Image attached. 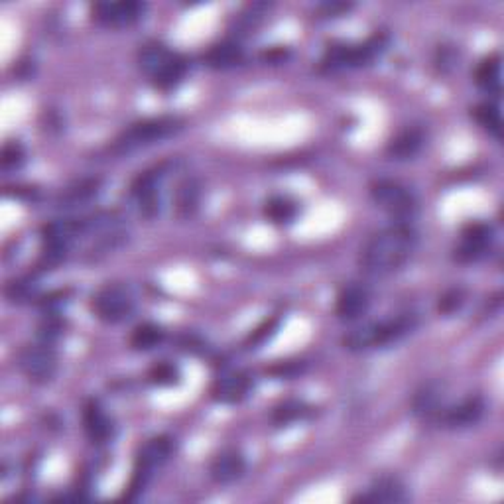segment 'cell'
<instances>
[{
    "label": "cell",
    "instance_id": "6da1fadb",
    "mask_svg": "<svg viewBox=\"0 0 504 504\" xmlns=\"http://www.w3.org/2000/svg\"><path fill=\"white\" fill-rule=\"evenodd\" d=\"M418 245V235L408 223L390 225L378 230L362 248L361 266L367 274L388 276L400 270L414 255Z\"/></svg>",
    "mask_w": 504,
    "mask_h": 504
},
{
    "label": "cell",
    "instance_id": "7a4b0ae2",
    "mask_svg": "<svg viewBox=\"0 0 504 504\" xmlns=\"http://www.w3.org/2000/svg\"><path fill=\"white\" fill-rule=\"evenodd\" d=\"M184 120L179 117H154L144 118L140 123L130 125L120 133L113 144L109 146V152L115 156H128L138 150L164 143V140L179 135L184 130Z\"/></svg>",
    "mask_w": 504,
    "mask_h": 504
},
{
    "label": "cell",
    "instance_id": "3957f363",
    "mask_svg": "<svg viewBox=\"0 0 504 504\" xmlns=\"http://www.w3.org/2000/svg\"><path fill=\"white\" fill-rule=\"evenodd\" d=\"M416 316L412 314L380 321H369V324H362L352 329L351 334L343 339V345L349 351H369L377 347H387L408 335L410 331L416 327Z\"/></svg>",
    "mask_w": 504,
    "mask_h": 504
},
{
    "label": "cell",
    "instance_id": "277c9868",
    "mask_svg": "<svg viewBox=\"0 0 504 504\" xmlns=\"http://www.w3.org/2000/svg\"><path fill=\"white\" fill-rule=\"evenodd\" d=\"M140 67L156 89L169 91L184 82L189 64L184 56L162 44H148L140 52Z\"/></svg>",
    "mask_w": 504,
    "mask_h": 504
},
{
    "label": "cell",
    "instance_id": "5b68a950",
    "mask_svg": "<svg viewBox=\"0 0 504 504\" xmlns=\"http://www.w3.org/2000/svg\"><path fill=\"white\" fill-rule=\"evenodd\" d=\"M171 453H174V439H171L169 436H156L150 441H146L144 446L140 448L138 456H136L135 473H133V477H130L125 497L136 499L140 492L146 489L154 469L164 465V463L171 457Z\"/></svg>",
    "mask_w": 504,
    "mask_h": 504
},
{
    "label": "cell",
    "instance_id": "8992f818",
    "mask_svg": "<svg viewBox=\"0 0 504 504\" xmlns=\"http://www.w3.org/2000/svg\"><path fill=\"white\" fill-rule=\"evenodd\" d=\"M388 46L387 36L377 34L369 38L367 42L357 44V46H331L327 52L324 62H321V67L326 72H337V69H347V67H362L375 62L377 57L382 56Z\"/></svg>",
    "mask_w": 504,
    "mask_h": 504
},
{
    "label": "cell",
    "instance_id": "52a82bcc",
    "mask_svg": "<svg viewBox=\"0 0 504 504\" xmlns=\"http://www.w3.org/2000/svg\"><path fill=\"white\" fill-rule=\"evenodd\" d=\"M370 196L380 209H385L388 215L396 217L400 223H404L418 209V201L414 194H412L406 186L392 179H378L377 184H372Z\"/></svg>",
    "mask_w": 504,
    "mask_h": 504
},
{
    "label": "cell",
    "instance_id": "ba28073f",
    "mask_svg": "<svg viewBox=\"0 0 504 504\" xmlns=\"http://www.w3.org/2000/svg\"><path fill=\"white\" fill-rule=\"evenodd\" d=\"M91 309L105 324H120L135 311V298L125 286H105L91 300Z\"/></svg>",
    "mask_w": 504,
    "mask_h": 504
},
{
    "label": "cell",
    "instance_id": "9c48e42d",
    "mask_svg": "<svg viewBox=\"0 0 504 504\" xmlns=\"http://www.w3.org/2000/svg\"><path fill=\"white\" fill-rule=\"evenodd\" d=\"M18 367L36 385H46L54 380L57 372L56 351L49 347V343L24 347L18 352Z\"/></svg>",
    "mask_w": 504,
    "mask_h": 504
},
{
    "label": "cell",
    "instance_id": "30bf717a",
    "mask_svg": "<svg viewBox=\"0 0 504 504\" xmlns=\"http://www.w3.org/2000/svg\"><path fill=\"white\" fill-rule=\"evenodd\" d=\"M495 240V230L487 223H469L461 230L459 245L456 248V260L459 262H477L489 255Z\"/></svg>",
    "mask_w": 504,
    "mask_h": 504
},
{
    "label": "cell",
    "instance_id": "8fae6325",
    "mask_svg": "<svg viewBox=\"0 0 504 504\" xmlns=\"http://www.w3.org/2000/svg\"><path fill=\"white\" fill-rule=\"evenodd\" d=\"M93 20L105 28H128L136 24L144 14V4L135 0H123V3H97L91 10Z\"/></svg>",
    "mask_w": 504,
    "mask_h": 504
},
{
    "label": "cell",
    "instance_id": "7c38bea8",
    "mask_svg": "<svg viewBox=\"0 0 504 504\" xmlns=\"http://www.w3.org/2000/svg\"><path fill=\"white\" fill-rule=\"evenodd\" d=\"M252 390V378L245 370L223 372L211 387V396L221 404H239Z\"/></svg>",
    "mask_w": 504,
    "mask_h": 504
},
{
    "label": "cell",
    "instance_id": "4fadbf2b",
    "mask_svg": "<svg viewBox=\"0 0 504 504\" xmlns=\"http://www.w3.org/2000/svg\"><path fill=\"white\" fill-rule=\"evenodd\" d=\"M482 414H485V402L479 396H469L461 400L456 406L443 408L441 414L438 416V421L441 426L451 430H463L479 423Z\"/></svg>",
    "mask_w": 504,
    "mask_h": 504
},
{
    "label": "cell",
    "instance_id": "5bb4252c",
    "mask_svg": "<svg viewBox=\"0 0 504 504\" xmlns=\"http://www.w3.org/2000/svg\"><path fill=\"white\" fill-rule=\"evenodd\" d=\"M83 430L87 438L100 446L115 438V421L105 412L99 400H87L83 406Z\"/></svg>",
    "mask_w": 504,
    "mask_h": 504
},
{
    "label": "cell",
    "instance_id": "9a60e30c",
    "mask_svg": "<svg viewBox=\"0 0 504 504\" xmlns=\"http://www.w3.org/2000/svg\"><path fill=\"white\" fill-rule=\"evenodd\" d=\"M370 308V291L362 284H349L339 291L335 300V314L343 321H355Z\"/></svg>",
    "mask_w": 504,
    "mask_h": 504
},
{
    "label": "cell",
    "instance_id": "2e32d148",
    "mask_svg": "<svg viewBox=\"0 0 504 504\" xmlns=\"http://www.w3.org/2000/svg\"><path fill=\"white\" fill-rule=\"evenodd\" d=\"M247 471V459L239 449H223L211 461L209 473L219 485H230L239 481Z\"/></svg>",
    "mask_w": 504,
    "mask_h": 504
},
{
    "label": "cell",
    "instance_id": "e0dca14e",
    "mask_svg": "<svg viewBox=\"0 0 504 504\" xmlns=\"http://www.w3.org/2000/svg\"><path fill=\"white\" fill-rule=\"evenodd\" d=\"M160 178H162V169L144 171L135 184H133V196L140 207V213L146 217H152L160 209Z\"/></svg>",
    "mask_w": 504,
    "mask_h": 504
},
{
    "label": "cell",
    "instance_id": "ac0fdd59",
    "mask_svg": "<svg viewBox=\"0 0 504 504\" xmlns=\"http://www.w3.org/2000/svg\"><path fill=\"white\" fill-rule=\"evenodd\" d=\"M443 408H446V387L438 380L423 385L414 395V400H412V410H414V414L426 420L431 418L438 420Z\"/></svg>",
    "mask_w": 504,
    "mask_h": 504
},
{
    "label": "cell",
    "instance_id": "d6986e66",
    "mask_svg": "<svg viewBox=\"0 0 504 504\" xmlns=\"http://www.w3.org/2000/svg\"><path fill=\"white\" fill-rule=\"evenodd\" d=\"M426 143V135L418 126H408L390 140L387 152L392 160H412L418 156Z\"/></svg>",
    "mask_w": 504,
    "mask_h": 504
},
{
    "label": "cell",
    "instance_id": "ffe728a7",
    "mask_svg": "<svg viewBox=\"0 0 504 504\" xmlns=\"http://www.w3.org/2000/svg\"><path fill=\"white\" fill-rule=\"evenodd\" d=\"M410 497L406 487L396 477H380L375 485L369 489L367 495H361L355 500L362 502H406Z\"/></svg>",
    "mask_w": 504,
    "mask_h": 504
},
{
    "label": "cell",
    "instance_id": "44dd1931",
    "mask_svg": "<svg viewBox=\"0 0 504 504\" xmlns=\"http://www.w3.org/2000/svg\"><path fill=\"white\" fill-rule=\"evenodd\" d=\"M204 62L213 69L237 67L245 62V49L240 48V44L225 39V42L209 48V52L204 56Z\"/></svg>",
    "mask_w": 504,
    "mask_h": 504
},
{
    "label": "cell",
    "instance_id": "7402d4cb",
    "mask_svg": "<svg viewBox=\"0 0 504 504\" xmlns=\"http://www.w3.org/2000/svg\"><path fill=\"white\" fill-rule=\"evenodd\" d=\"M475 83L489 95H500V57L491 56L482 59L475 72Z\"/></svg>",
    "mask_w": 504,
    "mask_h": 504
},
{
    "label": "cell",
    "instance_id": "603a6c76",
    "mask_svg": "<svg viewBox=\"0 0 504 504\" xmlns=\"http://www.w3.org/2000/svg\"><path fill=\"white\" fill-rule=\"evenodd\" d=\"M201 199V187L197 184V179L186 178L184 181H179L176 189V211L179 217H191L199 207Z\"/></svg>",
    "mask_w": 504,
    "mask_h": 504
},
{
    "label": "cell",
    "instance_id": "cb8c5ba5",
    "mask_svg": "<svg viewBox=\"0 0 504 504\" xmlns=\"http://www.w3.org/2000/svg\"><path fill=\"white\" fill-rule=\"evenodd\" d=\"M99 191H100V179H97V178L82 179V181H77V184H74L72 187H67L64 194L59 196V204L65 207L87 204V201L97 197Z\"/></svg>",
    "mask_w": 504,
    "mask_h": 504
},
{
    "label": "cell",
    "instance_id": "d4e9b609",
    "mask_svg": "<svg viewBox=\"0 0 504 504\" xmlns=\"http://www.w3.org/2000/svg\"><path fill=\"white\" fill-rule=\"evenodd\" d=\"M265 215L274 225H288L298 215V205L290 197L274 196L266 201Z\"/></svg>",
    "mask_w": 504,
    "mask_h": 504
},
{
    "label": "cell",
    "instance_id": "484cf974",
    "mask_svg": "<svg viewBox=\"0 0 504 504\" xmlns=\"http://www.w3.org/2000/svg\"><path fill=\"white\" fill-rule=\"evenodd\" d=\"M166 339L164 329L156 324H140L130 335V347L135 351H152Z\"/></svg>",
    "mask_w": 504,
    "mask_h": 504
},
{
    "label": "cell",
    "instance_id": "4316f807",
    "mask_svg": "<svg viewBox=\"0 0 504 504\" xmlns=\"http://www.w3.org/2000/svg\"><path fill=\"white\" fill-rule=\"evenodd\" d=\"M311 408L301 400H286L282 402L280 406L274 408V414H272V421L276 426H288V423H294L298 420H304L309 416Z\"/></svg>",
    "mask_w": 504,
    "mask_h": 504
},
{
    "label": "cell",
    "instance_id": "83f0119b",
    "mask_svg": "<svg viewBox=\"0 0 504 504\" xmlns=\"http://www.w3.org/2000/svg\"><path fill=\"white\" fill-rule=\"evenodd\" d=\"M473 117H475L477 123L491 133L495 138H500V130H502V120H500V110L495 103H482L479 107H475L473 110Z\"/></svg>",
    "mask_w": 504,
    "mask_h": 504
},
{
    "label": "cell",
    "instance_id": "f1b7e54d",
    "mask_svg": "<svg viewBox=\"0 0 504 504\" xmlns=\"http://www.w3.org/2000/svg\"><path fill=\"white\" fill-rule=\"evenodd\" d=\"M148 378H150V382H152V385L171 387V385H178V382H179V370H178V367L171 365V362L162 361V362H158V365L150 369Z\"/></svg>",
    "mask_w": 504,
    "mask_h": 504
},
{
    "label": "cell",
    "instance_id": "f546056e",
    "mask_svg": "<svg viewBox=\"0 0 504 504\" xmlns=\"http://www.w3.org/2000/svg\"><path fill=\"white\" fill-rule=\"evenodd\" d=\"M24 160H26L24 148L20 146L18 143H8L3 148V158H0V166H3V171H14L18 168H22Z\"/></svg>",
    "mask_w": 504,
    "mask_h": 504
},
{
    "label": "cell",
    "instance_id": "4dcf8cb0",
    "mask_svg": "<svg viewBox=\"0 0 504 504\" xmlns=\"http://www.w3.org/2000/svg\"><path fill=\"white\" fill-rule=\"evenodd\" d=\"M465 304V291L461 288H451L439 298V311L441 314H456V311Z\"/></svg>",
    "mask_w": 504,
    "mask_h": 504
},
{
    "label": "cell",
    "instance_id": "1f68e13d",
    "mask_svg": "<svg viewBox=\"0 0 504 504\" xmlns=\"http://www.w3.org/2000/svg\"><path fill=\"white\" fill-rule=\"evenodd\" d=\"M304 362H298V361H286V362H276L274 367H270L266 372L272 377H276V378H294L298 375H301L304 372Z\"/></svg>",
    "mask_w": 504,
    "mask_h": 504
},
{
    "label": "cell",
    "instance_id": "d6a6232c",
    "mask_svg": "<svg viewBox=\"0 0 504 504\" xmlns=\"http://www.w3.org/2000/svg\"><path fill=\"white\" fill-rule=\"evenodd\" d=\"M278 317H272V319H266L265 324H262L258 329L252 331V335H250V343L252 345H258V343H265L270 335H274L276 334V329H278Z\"/></svg>",
    "mask_w": 504,
    "mask_h": 504
}]
</instances>
